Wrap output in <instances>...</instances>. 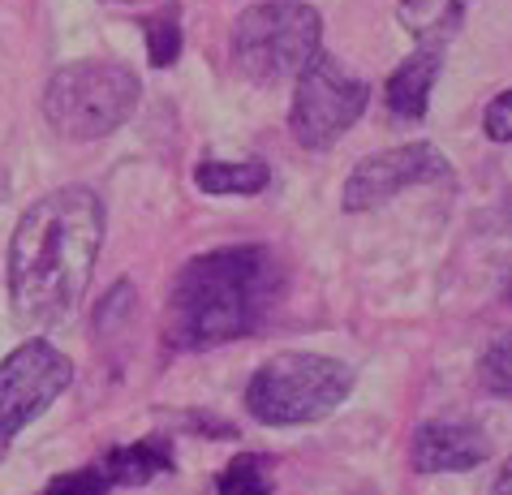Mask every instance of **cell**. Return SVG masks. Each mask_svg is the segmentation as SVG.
Masks as SVG:
<instances>
[{"label": "cell", "instance_id": "1", "mask_svg": "<svg viewBox=\"0 0 512 495\" xmlns=\"http://www.w3.org/2000/svg\"><path fill=\"white\" fill-rule=\"evenodd\" d=\"M104 250V203L87 186L44 194L9 242V306L31 332L61 328L91 289Z\"/></svg>", "mask_w": 512, "mask_h": 495}, {"label": "cell", "instance_id": "2", "mask_svg": "<svg viewBox=\"0 0 512 495\" xmlns=\"http://www.w3.org/2000/svg\"><path fill=\"white\" fill-rule=\"evenodd\" d=\"M284 297V263L272 246H220L177 272L164 306V345L177 353L233 345L263 332Z\"/></svg>", "mask_w": 512, "mask_h": 495}, {"label": "cell", "instance_id": "3", "mask_svg": "<svg viewBox=\"0 0 512 495\" xmlns=\"http://www.w3.org/2000/svg\"><path fill=\"white\" fill-rule=\"evenodd\" d=\"M142 82L121 61H74L44 91V117L65 143H99L134 117Z\"/></svg>", "mask_w": 512, "mask_h": 495}, {"label": "cell", "instance_id": "4", "mask_svg": "<svg viewBox=\"0 0 512 495\" xmlns=\"http://www.w3.org/2000/svg\"><path fill=\"white\" fill-rule=\"evenodd\" d=\"M353 392V371L327 353H280L246 384V409L267 427H306L336 414Z\"/></svg>", "mask_w": 512, "mask_h": 495}, {"label": "cell", "instance_id": "5", "mask_svg": "<svg viewBox=\"0 0 512 495\" xmlns=\"http://www.w3.org/2000/svg\"><path fill=\"white\" fill-rule=\"evenodd\" d=\"M323 22L306 0H259L233 22V65L254 87L297 78L319 52Z\"/></svg>", "mask_w": 512, "mask_h": 495}, {"label": "cell", "instance_id": "6", "mask_svg": "<svg viewBox=\"0 0 512 495\" xmlns=\"http://www.w3.org/2000/svg\"><path fill=\"white\" fill-rule=\"evenodd\" d=\"M371 104V87L349 74L340 61L315 52L297 69V91H293V138L306 151H327L336 138H345L358 117Z\"/></svg>", "mask_w": 512, "mask_h": 495}, {"label": "cell", "instance_id": "7", "mask_svg": "<svg viewBox=\"0 0 512 495\" xmlns=\"http://www.w3.org/2000/svg\"><path fill=\"white\" fill-rule=\"evenodd\" d=\"M69 379H74V366L48 341H26L0 362V457L13 435L69 388Z\"/></svg>", "mask_w": 512, "mask_h": 495}, {"label": "cell", "instance_id": "8", "mask_svg": "<svg viewBox=\"0 0 512 495\" xmlns=\"http://www.w3.org/2000/svg\"><path fill=\"white\" fill-rule=\"evenodd\" d=\"M422 181H444V186L457 181L452 177V164L431 143H409V147L366 155L349 173L340 207L353 211V216H358V211H375L383 203H392L396 194H405L409 186H422Z\"/></svg>", "mask_w": 512, "mask_h": 495}, {"label": "cell", "instance_id": "9", "mask_svg": "<svg viewBox=\"0 0 512 495\" xmlns=\"http://www.w3.org/2000/svg\"><path fill=\"white\" fill-rule=\"evenodd\" d=\"M409 461H414L418 474L474 470V465L491 461V440L482 435L478 422H465V418H426L422 427L414 431Z\"/></svg>", "mask_w": 512, "mask_h": 495}, {"label": "cell", "instance_id": "10", "mask_svg": "<svg viewBox=\"0 0 512 495\" xmlns=\"http://www.w3.org/2000/svg\"><path fill=\"white\" fill-rule=\"evenodd\" d=\"M95 470L104 474L108 487H142V483H151L155 474L173 470V448H168V440H160V435H151V440L112 448L104 461H95Z\"/></svg>", "mask_w": 512, "mask_h": 495}, {"label": "cell", "instance_id": "11", "mask_svg": "<svg viewBox=\"0 0 512 495\" xmlns=\"http://www.w3.org/2000/svg\"><path fill=\"white\" fill-rule=\"evenodd\" d=\"M435 78H439V52L422 48L405 65H396V74L388 78V108L405 121H422L435 91Z\"/></svg>", "mask_w": 512, "mask_h": 495}, {"label": "cell", "instance_id": "12", "mask_svg": "<svg viewBox=\"0 0 512 495\" xmlns=\"http://www.w3.org/2000/svg\"><path fill=\"white\" fill-rule=\"evenodd\" d=\"M461 22H465L461 0H401V26L418 39V48L439 52L444 44H452Z\"/></svg>", "mask_w": 512, "mask_h": 495}, {"label": "cell", "instance_id": "13", "mask_svg": "<svg viewBox=\"0 0 512 495\" xmlns=\"http://www.w3.org/2000/svg\"><path fill=\"white\" fill-rule=\"evenodd\" d=\"M194 181L207 194H259L272 181V168L263 160H203L194 168Z\"/></svg>", "mask_w": 512, "mask_h": 495}, {"label": "cell", "instance_id": "14", "mask_svg": "<svg viewBox=\"0 0 512 495\" xmlns=\"http://www.w3.org/2000/svg\"><path fill=\"white\" fill-rule=\"evenodd\" d=\"M142 35H147V61L155 69H168L181 56V18L177 9H164L155 18H142Z\"/></svg>", "mask_w": 512, "mask_h": 495}, {"label": "cell", "instance_id": "15", "mask_svg": "<svg viewBox=\"0 0 512 495\" xmlns=\"http://www.w3.org/2000/svg\"><path fill=\"white\" fill-rule=\"evenodd\" d=\"M267 457H237L229 470H224L220 478H216V487L224 491V495H259V491H267Z\"/></svg>", "mask_w": 512, "mask_h": 495}, {"label": "cell", "instance_id": "16", "mask_svg": "<svg viewBox=\"0 0 512 495\" xmlns=\"http://www.w3.org/2000/svg\"><path fill=\"white\" fill-rule=\"evenodd\" d=\"M508 341L500 336L491 349H487V358H482V371H478V379H482V388L487 392H495V396H508L512 392V375H508Z\"/></svg>", "mask_w": 512, "mask_h": 495}, {"label": "cell", "instance_id": "17", "mask_svg": "<svg viewBox=\"0 0 512 495\" xmlns=\"http://www.w3.org/2000/svg\"><path fill=\"white\" fill-rule=\"evenodd\" d=\"M487 138L491 143H508L512 138V95L500 91L491 99V108H487Z\"/></svg>", "mask_w": 512, "mask_h": 495}, {"label": "cell", "instance_id": "18", "mask_svg": "<svg viewBox=\"0 0 512 495\" xmlns=\"http://www.w3.org/2000/svg\"><path fill=\"white\" fill-rule=\"evenodd\" d=\"M52 491H108V483H104V474L95 470H78V474H56L52 483H48Z\"/></svg>", "mask_w": 512, "mask_h": 495}]
</instances>
